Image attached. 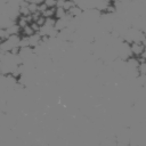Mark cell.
Returning a JSON list of instances; mask_svg holds the SVG:
<instances>
[{"mask_svg": "<svg viewBox=\"0 0 146 146\" xmlns=\"http://www.w3.org/2000/svg\"><path fill=\"white\" fill-rule=\"evenodd\" d=\"M145 50V46L143 42L139 41H133L130 43V51L131 55L135 57H140V55L143 54V51Z\"/></svg>", "mask_w": 146, "mask_h": 146, "instance_id": "cell-1", "label": "cell"}]
</instances>
